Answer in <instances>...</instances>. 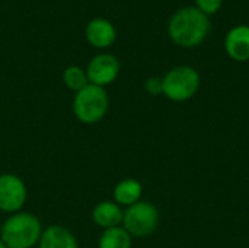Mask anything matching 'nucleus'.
I'll use <instances>...</instances> for the list:
<instances>
[{
  "label": "nucleus",
  "instance_id": "8",
  "mask_svg": "<svg viewBox=\"0 0 249 248\" xmlns=\"http://www.w3.org/2000/svg\"><path fill=\"white\" fill-rule=\"evenodd\" d=\"M225 50L228 56L239 63L249 60V25L233 26L225 38Z\"/></svg>",
  "mask_w": 249,
  "mask_h": 248
},
{
  "label": "nucleus",
  "instance_id": "16",
  "mask_svg": "<svg viewBox=\"0 0 249 248\" xmlns=\"http://www.w3.org/2000/svg\"><path fill=\"white\" fill-rule=\"evenodd\" d=\"M144 88H146V91H147L150 95H153V96L163 94V91H162V77H156V76L149 77V79L146 80V83H144Z\"/></svg>",
  "mask_w": 249,
  "mask_h": 248
},
{
  "label": "nucleus",
  "instance_id": "11",
  "mask_svg": "<svg viewBox=\"0 0 249 248\" xmlns=\"http://www.w3.org/2000/svg\"><path fill=\"white\" fill-rule=\"evenodd\" d=\"M38 244L39 248H79L74 235L60 225H51L44 229Z\"/></svg>",
  "mask_w": 249,
  "mask_h": 248
},
{
  "label": "nucleus",
  "instance_id": "18",
  "mask_svg": "<svg viewBox=\"0 0 249 248\" xmlns=\"http://www.w3.org/2000/svg\"><path fill=\"white\" fill-rule=\"evenodd\" d=\"M0 229H1V222H0Z\"/></svg>",
  "mask_w": 249,
  "mask_h": 248
},
{
  "label": "nucleus",
  "instance_id": "9",
  "mask_svg": "<svg viewBox=\"0 0 249 248\" xmlns=\"http://www.w3.org/2000/svg\"><path fill=\"white\" fill-rule=\"evenodd\" d=\"M115 38V26L105 18H95L86 25V39L95 48L111 47Z\"/></svg>",
  "mask_w": 249,
  "mask_h": 248
},
{
  "label": "nucleus",
  "instance_id": "13",
  "mask_svg": "<svg viewBox=\"0 0 249 248\" xmlns=\"http://www.w3.org/2000/svg\"><path fill=\"white\" fill-rule=\"evenodd\" d=\"M131 243L133 237L123 227H117L104 231L98 248H131Z\"/></svg>",
  "mask_w": 249,
  "mask_h": 248
},
{
  "label": "nucleus",
  "instance_id": "3",
  "mask_svg": "<svg viewBox=\"0 0 249 248\" xmlns=\"http://www.w3.org/2000/svg\"><path fill=\"white\" fill-rule=\"evenodd\" d=\"M109 107V99L105 88L89 83L82 91L76 92L73 99V111L76 118L85 124L99 123Z\"/></svg>",
  "mask_w": 249,
  "mask_h": 248
},
{
  "label": "nucleus",
  "instance_id": "7",
  "mask_svg": "<svg viewBox=\"0 0 249 248\" xmlns=\"http://www.w3.org/2000/svg\"><path fill=\"white\" fill-rule=\"evenodd\" d=\"M120 73V61L112 54H98L95 56L86 69L89 83L105 88L112 83Z\"/></svg>",
  "mask_w": 249,
  "mask_h": 248
},
{
  "label": "nucleus",
  "instance_id": "6",
  "mask_svg": "<svg viewBox=\"0 0 249 248\" xmlns=\"http://www.w3.org/2000/svg\"><path fill=\"white\" fill-rule=\"evenodd\" d=\"M26 186L18 175H0V210L6 213L19 212L26 202Z\"/></svg>",
  "mask_w": 249,
  "mask_h": 248
},
{
  "label": "nucleus",
  "instance_id": "5",
  "mask_svg": "<svg viewBox=\"0 0 249 248\" xmlns=\"http://www.w3.org/2000/svg\"><path fill=\"white\" fill-rule=\"evenodd\" d=\"M159 225V210L149 202H137L124 212L123 228L134 238L152 235Z\"/></svg>",
  "mask_w": 249,
  "mask_h": 248
},
{
  "label": "nucleus",
  "instance_id": "14",
  "mask_svg": "<svg viewBox=\"0 0 249 248\" xmlns=\"http://www.w3.org/2000/svg\"><path fill=\"white\" fill-rule=\"evenodd\" d=\"M63 82L70 91H74V92H79L89 85L86 70H83L79 66H69L63 72Z\"/></svg>",
  "mask_w": 249,
  "mask_h": 248
},
{
  "label": "nucleus",
  "instance_id": "1",
  "mask_svg": "<svg viewBox=\"0 0 249 248\" xmlns=\"http://www.w3.org/2000/svg\"><path fill=\"white\" fill-rule=\"evenodd\" d=\"M210 32V19L196 6H185L177 10L168 23L171 39L185 48H193L204 42Z\"/></svg>",
  "mask_w": 249,
  "mask_h": 248
},
{
  "label": "nucleus",
  "instance_id": "10",
  "mask_svg": "<svg viewBox=\"0 0 249 248\" xmlns=\"http://www.w3.org/2000/svg\"><path fill=\"white\" fill-rule=\"evenodd\" d=\"M92 218L93 222L105 231V229L123 227L124 212L121 210L120 205H117L115 202H101L95 206L92 212Z\"/></svg>",
  "mask_w": 249,
  "mask_h": 248
},
{
  "label": "nucleus",
  "instance_id": "15",
  "mask_svg": "<svg viewBox=\"0 0 249 248\" xmlns=\"http://www.w3.org/2000/svg\"><path fill=\"white\" fill-rule=\"evenodd\" d=\"M223 0H196V7L204 15H213L220 10Z\"/></svg>",
  "mask_w": 249,
  "mask_h": 248
},
{
  "label": "nucleus",
  "instance_id": "17",
  "mask_svg": "<svg viewBox=\"0 0 249 248\" xmlns=\"http://www.w3.org/2000/svg\"><path fill=\"white\" fill-rule=\"evenodd\" d=\"M0 248H7V247H6V244H4V243H3L1 240H0Z\"/></svg>",
  "mask_w": 249,
  "mask_h": 248
},
{
  "label": "nucleus",
  "instance_id": "4",
  "mask_svg": "<svg viewBox=\"0 0 249 248\" xmlns=\"http://www.w3.org/2000/svg\"><path fill=\"white\" fill-rule=\"evenodd\" d=\"M200 73L187 64L171 69L162 77L163 95L174 102H184L193 98L200 88Z\"/></svg>",
  "mask_w": 249,
  "mask_h": 248
},
{
  "label": "nucleus",
  "instance_id": "12",
  "mask_svg": "<svg viewBox=\"0 0 249 248\" xmlns=\"http://www.w3.org/2000/svg\"><path fill=\"white\" fill-rule=\"evenodd\" d=\"M142 194L143 187L134 178H125L120 181L114 189V200L120 206H133L134 203L140 202Z\"/></svg>",
  "mask_w": 249,
  "mask_h": 248
},
{
  "label": "nucleus",
  "instance_id": "2",
  "mask_svg": "<svg viewBox=\"0 0 249 248\" xmlns=\"http://www.w3.org/2000/svg\"><path fill=\"white\" fill-rule=\"evenodd\" d=\"M41 234L42 227L36 216L16 212L1 224L0 240L7 248H32L39 241Z\"/></svg>",
  "mask_w": 249,
  "mask_h": 248
}]
</instances>
